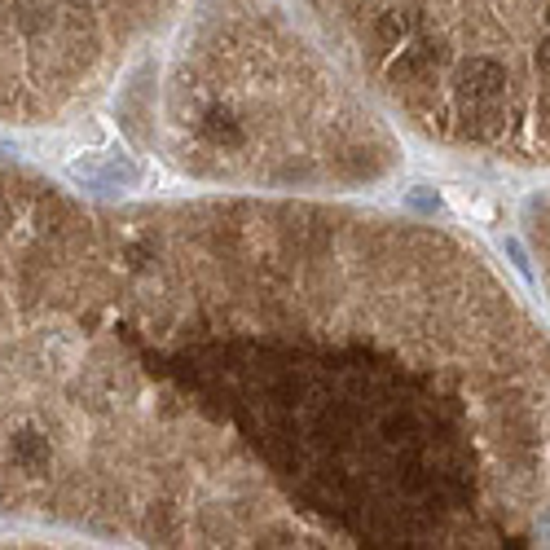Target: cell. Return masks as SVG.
<instances>
[{
	"mask_svg": "<svg viewBox=\"0 0 550 550\" xmlns=\"http://www.w3.org/2000/svg\"><path fill=\"white\" fill-rule=\"evenodd\" d=\"M458 79H462V93H471V98H498L507 89V70L493 58H471Z\"/></svg>",
	"mask_w": 550,
	"mask_h": 550,
	"instance_id": "7a4b0ae2",
	"label": "cell"
},
{
	"mask_svg": "<svg viewBox=\"0 0 550 550\" xmlns=\"http://www.w3.org/2000/svg\"><path fill=\"white\" fill-rule=\"evenodd\" d=\"M418 414L414 410H396L383 418V436H387V445H414L418 441Z\"/></svg>",
	"mask_w": 550,
	"mask_h": 550,
	"instance_id": "277c9868",
	"label": "cell"
},
{
	"mask_svg": "<svg viewBox=\"0 0 550 550\" xmlns=\"http://www.w3.org/2000/svg\"><path fill=\"white\" fill-rule=\"evenodd\" d=\"M70 5H75V9H93L98 0H70Z\"/></svg>",
	"mask_w": 550,
	"mask_h": 550,
	"instance_id": "ba28073f",
	"label": "cell"
},
{
	"mask_svg": "<svg viewBox=\"0 0 550 550\" xmlns=\"http://www.w3.org/2000/svg\"><path fill=\"white\" fill-rule=\"evenodd\" d=\"M70 172L79 176V181H89V185H106V190H110V185L124 190V185H137L141 181V168L128 154H106L102 163H75Z\"/></svg>",
	"mask_w": 550,
	"mask_h": 550,
	"instance_id": "6da1fadb",
	"label": "cell"
},
{
	"mask_svg": "<svg viewBox=\"0 0 550 550\" xmlns=\"http://www.w3.org/2000/svg\"><path fill=\"white\" fill-rule=\"evenodd\" d=\"M410 207H414V211H427V216H436V211H441V199H436V190L418 185V190H410Z\"/></svg>",
	"mask_w": 550,
	"mask_h": 550,
	"instance_id": "8992f818",
	"label": "cell"
},
{
	"mask_svg": "<svg viewBox=\"0 0 550 550\" xmlns=\"http://www.w3.org/2000/svg\"><path fill=\"white\" fill-rule=\"evenodd\" d=\"M378 35H383V40H396V35H410V18H401V14H387V18L378 23Z\"/></svg>",
	"mask_w": 550,
	"mask_h": 550,
	"instance_id": "52a82bcc",
	"label": "cell"
},
{
	"mask_svg": "<svg viewBox=\"0 0 550 550\" xmlns=\"http://www.w3.org/2000/svg\"><path fill=\"white\" fill-rule=\"evenodd\" d=\"M203 133L211 141H220V145H238V141H242V128L229 119V115H220V110H216V115H207Z\"/></svg>",
	"mask_w": 550,
	"mask_h": 550,
	"instance_id": "5b68a950",
	"label": "cell"
},
{
	"mask_svg": "<svg viewBox=\"0 0 550 550\" xmlns=\"http://www.w3.org/2000/svg\"><path fill=\"white\" fill-rule=\"evenodd\" d=\"M9 453H14V462H18L23 471H44V467H49V441H44L40 432H18L14 445H9Z\"/></svg>",
	"mask_w": 550,
	"mask_h": 550,
	"instance_id": "3957f363",
	"label": "cell"
}]
</instances>
